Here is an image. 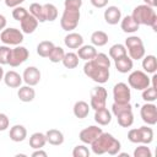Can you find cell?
<instances>
[{
  "mask_svg": "<svg viewBox=\"0 0 157 157\" xmlns=\"http://www.w3.org/2000/svg\"><path fill=\"white\" fill-rule=\"evenodd\" d=\"M131 16L139 25L150 26V27H152V29L155 32H157V15H156L153 7H151L146 4L139 5L134 9Z\"/></svg>",
  "mask_w": 157,
  "mask_h": 157,
  "instance_id": "cell-3",
  "label": "cell"
},
{
  "mask_svg": "<svg viewBox=\"0 0 157 157\" xmlns=\"http://www.w3.org/2000/svg\"><path fill=\"white\" fill-rule=\"evenodd\" d=\"M80 10H71V9H65L61 18H60V26L64 31L70 32L75 29L78 25L80 21Z\"/></svg>",
  "mask_w": 157,
  "mask_h": 157,
  "instance_id": "cell-6",
  "label": "cell"
},
{
  "mask_svg": "<svg viewBox=\"0 0 157 157\" xmlns=\"http://www.w3.org/2000/svg\"><path fill=\"white\" fill-rule=\"evenodd\" d=\"M141 119L147 125H156L157 124V107L152 102H147L140 109Z\"/></svg>",
  "mask_w": 157,
  "mask_h": 157,
  "instance_id": "cell-11",
  "label": "cell"
},
{
  "mask_svg": "<svg viewBox=\"0 0 157 157\" xmlns=\"http://www.w3.org/2000/svg\"><path fill=\"white\" fill-rule=\"evenodd\" d=\"M107 97H108V92L104 87L102 86H97L93 87L91 90V101H90V107L93 110L101 109L105 107L107 103Z\"/></svg>",
  "mask_w": 157,
  "mask_h": 157,
  "instance_id": "cell-8",
  "label": "cell"
},
{
  "mask_svg": "<svg viewBox=\"0 0 157 157\" xmlns=\"http://www.w3.org/2000/svg\"><path fill=\"white\" fill-rule=\"evenodd\" d=\"M32 157H47L48 155H47V152L45 151H43L42 148H37L32 155H31Z\"/></svg>",
  "mask_w": 157,
  "mask_h": 157,
  "instance_id": "cell-48",
  "label": "cell"
},
{
  "mask_svg": "<svg viewBox=\"0 0 157 157\" xmlns=\"http://www.w3.org/2000/svg\"><path fill=\"white\" fill-rule=\"evenodd\" d=\"M20 23H21V31H22V33L31 34V33H33V32L37 29L39 22H38V20H37L34 16H32V15L28 12V15H27Z\"/></svg>",
  "mask_w": 157,
  "mask_h": 157,
  "instance_id": "cell-16",
  "label": "cell"
},
{
  "mask_svg": "<svg viewBox=\"0 0 157 157\" xmlns=\"http://www.w3.org/2000/svg\"><path fill=\"white\" fill-rule=\"evenodd\" d=\"M97 55V49L94 48V45H81L78 49H77V56L78 59H82L85 61H88V60H92L94 56Z\"/></svg>",
  "mask_w": 157,
  "mask_h": 157,
  "instance_id": "cell-21",
  "label": "cell"
},
{
  "mask_svg": "<svg viewBox=\"0 0 157 157\" xmlns=\"http://www.w3.org/2000/svg\"><path fill=\"white\" fill-rule=\"evenodd\" d=\"M140 44H144L142 39L137 36H130L125 39V48H130V47H135V45H140Z\"/></svg>",
  "mask_w": 157,
  "mask_h": 157,
  "instance_id": "cell-43",
  "label": "cell"
},
{
  "mask_svg": "<svg viewBox=\"0 0 157 157\" xmlns=\"http://www.w3.org/2000/svg\"><path fill=\"white\" fill-rule=\"evenodd\" d=\"M120 27L125 33H135L140 28V25L132 18L131 15H128L123 20H120Z\"/></svg>",
  "mask_w": 157,
  "mask_h": 157,
  "instance_id": "cell-20",
  "label": "cell"
},
{
  "mask_svg": "<svg viewBox=\"0 0 157 157\" xmlns=\"http://www.w3.org/2000/svg\"><path fill=\"white\" fill-rule=\"evenodd\" d=\"M110 59L104 53H97V55L85 63L83 72L87 77L92 78L97 83H105L109 78Z\"/></svg>",
  "mask_w": 157,
  "mask_h": 157,
  "instance_id": "cell-1",
  "label": "cell"
},
{
  "mask_svg": "<svg viewBox=\"0 0 157 157\" xmlns=\"http://www.w3.org/2000/svg\"><path fill=\"white\" fill-rule=\"evenodd\" d=\"M9 136H10V139H11L13 142H22V141L27 137V130H26V128H25L23 125L16 124V125H13V126L10 129Z\"/></svg>",
  "mask_w": 157,
  "mask_h": 157,
  "instance_id": "cell-19",
  "label": "cell"
},
{
  "mask_svg": "<svg viewBox=\"0 0 157 157\" xmlns=\"http://www.w3.org/2000/svg\"><path fill=\"white\" fill-rule=\"evenodd\" d=\"M64 55H65V52H64V49L61 47H54L48 58H49V60L52 63H60L63 60Z\"/></svg>",
  "mask_w": 157,
  "mask_h": 157,
  "instance_id": "cell-36",
  "label": "cell"
},
{
  "mask_svg": "<svg viewBox=\"0 0 157 157\" xmlns=\"http://www.w3.org/2000/svg\"><path fill=\"white\" fill-rule=\"evenodd\" d=\"M22 80L26 82V85L28 86H36L39 83L40 81V71L38 67L36 66H28L25 69L23 75H22Z\"/></svg>",
  "mask_w": 157,
  "mask_h": 157,
  "instance_id": "cell-13",
  "label": "cell"
},
{
  "mask_svg": "<svg viewBox=\"0 0 157 157\" xmlns=\"http://www.w3.org/2000/svg\"><path fill=\"white\" fill-rule=\"evenodd\" d=\"M72 156L74 157H88L90 156V150L85 145H77L72 150Z\"/></svg>",
  "mask_w": 157,
  "mask_h": 157,
  "instance_id": "cell-41",
  "label": "cell"
},
{
  "mask_svg": "<svg viewBox=\"0 0 157 157\" xmlns=\"http://www.w3.org/2000/svg\"><path fill=\"white\" fill-rule=\"evenodd\" d=\"M29 13L32 16H34L38 22L43 23L45 22V18H44V12H43V5L38 4V2H33L29 5Z\"/></svg>",
  "mask_w": 157,
  "mask_h": 157,
  "instance_id": "cell-34",
  "label": "cell"
},
{
  "mask_svg": "<svg viewBox=\"0 0 157 157\" xmlns=\"http://www.w3.org/2000/svg\"><path fill=\"white\" fill-rule=\"evenodd\" d=\"M17 97L20 98V101L22 102H32L36 97V91L34 88H32V86H20L18 91H17Z\"/></svg>",
  "mask_w": 157,
  "mask_h": 157,
  "instance_id": "cell-24",
  "label": "cell"
},
{
  "mask_svg": "<svg viewBox=\"0 0 157 157\" xmlns=\"http://www.w3.org/2000/svg\"><path fill=\"white\" fill-rule=\"evenodd\" d=\"M142 99L146 102H155L157 99V88L148 86L147 88L142 90Z\"/></svg>",
  "mask_w": 157,
  "mask_h": 157,
  "instance_id": "cell-37",
  "label": "cell"
},
{
  "mask_svg": "<svg viewBox=\"0 0 157 157\" xmlns=\"http://www.w3.org/2000/svg\"><path fill=\"white\" fill-rule=\"evenodd\" d=\"M90 109L91 107L88 105L87 102L85 101H77L75 104H74V108H72V112H74V115L78 119H85L88 113H90Z\"/></svg>",
  "mask_w": 157,
  "mask_h": 157,
  "instance_id": "cell-25",
  "label": "cell"
},
{
  "mask_svg": "<svg viewBox=\"0 0 157 157\" xmlns=\"http://www.w3.org/2000/svg\"><path fill=\"white\" fill-rule=\"evenodd\" d=\"M144 2L146 5H148V6H151V7H155L157 5V1L156 0H144Z\"/></svg>",
  "mask_w": 157,
  "mask_h": 157,
  "instance_id": "cell-50",
  "label": "cell"
},
{
  "mask_svg": "<svg viewBox=\"0 0 157 157\" xmlns=\"http://www.w3.org/2000/svg\"><path fill=\"white\" fill-rule=\"evenodd\" d=\"M45 144H47V137H45V134L43 132H34L29 137V146L33 150L43 148Z\"/></svg>",
  "mask_w": 157,
  "mask_h": 157,
  "instance_id": "cell-27",
  "label": "cell"
},
{
  "mask_svg": "<svg viewBox=\"0 0 157 157\" xmlns=\"http://www.w3.org/2000/svg\"><path fill=\"white\" fill-rule=\"evenodd\" d=\"M91 42L94 47H103L108 43V34L103 31H94L91 34Z\"/></svg>",
  "mask_w": 157,
  "mask_h": 157,
  "instance_id": "cell-28",
  "label": "cell"
},
{
  "mask_svg": "<svg viewBox=\"0 0 157 157\" xmlns=\"http://www.w3.org/2000/svg\"><path fill=\"white\" fill-rule=\"evenodd\" d=\"M114 65H115V69L121 72V74H128L132 70V66H134V63H132V59L126 54L119 59H115L114 60Z\"/></svg>",
  "mask_w": 157,
  "mask_h": 157,
  "instance_id": "cell-18",
  "label": "cell"
},
{
  "mask_svg": "<svg viewBox=\"0 0 157 157\" xmlns=\"http://www.w3.org/2000/svg\"><path fill=\"white\" fill-rule=\"evenodd\" d=\"M128 110H132V107L130 103H115L114 102L112 105V112L115 117L124 113V112H128Z\"/></svg>",
  "mask_w": 157,
  "mask_h": 157,
  "instance_id": "cell-38",
  "label": "cell"
},
{
  "mask_svg": "<svg viewBox=\"0 0 157 157\" xmlns=\"http://www.w3.org/2000/svg\"><path fill=\"white\" fill-rule=\"evenodd\" d=\"M113 98L115 103H130L131 92L126 83L118 82L113 87Z\"/></svg>",
  "mask_w": 157,
  "mask_h": 157,
  "instance_id": "cell-10",
  "label": "cell"
},
{
  "mask_svg": "<svg viewBox=\"0 0 157 157\" xmlns=\"http://www.w3.org/2000/svg\"><path fill=\"white\" fill-rule=\"evenodd\" d=\"M27 15H28V11H27L25 7H22V6H16V7H13V10H12V17H13L16 21H18V22H21Z\"/></svg>",
  "mask_w": 157,
  "mask_h": 157,
  "instance_id": "cell-40",
  "label": "cell"
},
{
  "mask_svg": "<svg viewBox=\"0 0 157 157\" xmlns=\"http://www.w3.org/2000/svg\"><path fill=\"white\" fill-rule=\"evenodd\" d=\"M134 157H152V152H151L150 147H147L145 144H142L134 150Z\"/></svg>",
  "mask_w": 157,
  "mask_h": 157,
  "instance_id": "cell-39",
  "label": "cell"
},
{
  "mask_svg": "<svg viewBox=\"0 0 157 157\" xmlns=\"http://www.w3.org/2000/svg\"><path fill=\"white\" fill-rule=\"evenodd\" d=\"M128 83L131 88H135L136 91H142L150 86L151 80L145 71L135 70V71L130 72V75L128 77Z\"/></svg>",
  "mask_w": 157,
  "mask_h": 157,
  "instance_id": "cell-5",
  "label": "cell"
},
{
  "mask_svg": "<svg viewBox=\"0 0 157 157\" xmlns=\"http://www.w3.org/2000/svg\"><path fill=\"white\" fill-rule=\"evenodd\" d=\"M82 6V0H65L64 7L71 9V10H80Z\"/></svg>",
  "mask_w": 157,
  "mask_h": 157,
  "instance_id": "cell-44",
  "label": "cell"
},
{
  "mask_svg": "<svg viewBox=\"0 0 157 157\" xmlns=\"http://www.w3.org/2000/svg\"><path fill=\"white\" fill-rule=\"evenodd\" d=\"M10 125V119L6 114L0 113V131H5Z\"/></svg>",
  "mask_w": 157,
  "mask_h": 157,
  "instance_id": "cell-45",
  "label": "cell"
},
{
  "mask_svg": "<svg viewBox=\"0 0 157 157\" xmlns=\"http://www.w3.org/2000/svg\"><path fill=\"white\" fill-rule=\"evenodd\" d=\"M64 43L69 49H78L83 44V37L80 33L76 32H70L65 36Z\"/></svg>",
  "mask_w": 157,
  "mask_h": 157,
  "instance_id": "cell-17",
  "label": "cell"
},
{
  "mask_svg": "<svg viewBox=\"0 0 157 157\" xmlns=\"http://www.w3.org/2000/svg\"><path fill=\"white\" fill-rule=\"evenodd\" d=\"M91 148L94 155L108 153L110 156H114V155H118V152L121 148V145H120V141L117 140L112 134L102 132L91 144Z\"/></svg>",
  "mask_w": 157,
  "mask_h": 157,
  "instance_id": "cell-2",
  "label": "cell"
},
{
  "mask_svg": "<svg viewBox=\"0 0 157 157\" xmlns=\"http://www.w3.org/2000/svg\"><path fill=\"white\" fill-rule=\"evenodd\" d=\"M91 1V4L94 6V7H97V9H103V7H105L107 5H108V1L109 0H90Z\"/></svg>",
  "mask_w": 157,
  "mask_h": 157,
  "instance_id": "cell-46",
  "label": "cell"
},
{
  "mask_svg": "<svg viewBox=\"0 0 157 157\" xmlns=\"http://www.w3.org/2000/svg\"><path fill=\"white\" fill-rule=\"evenodd\" d=\"M2 80H4L5 85H6L7 87H10V88H18V87L21 86L22 81H23V80H22V76H21L18 72L13 71V70H10V71L5 72Z\"/></svg>",
  "mask_w": 157,
  "mask_h": 157,
  "instance_id": "cell-15",
  "label": "cell"
},
{
  "mask_svg": "<svg viewBox=\"0 0 157 157\" xmlns=\"http://www.w3.org/2000/svg\"><path fill=\"white\" fill-rule=\"evenodd\" d=\"M126 54H128V50H126L125 45H124V44H120V43L112 45L110 49H109V56H110L113 60L119 59V58H121V56H124V55H126Z\"/></svg>",
  "mask_w": 157,
  "mask_h": 157,
  "instance_id": "cell-33",
  "label": "cell"
},
{
  "mask_svg": "<svg viewBox=\"0 0 157 157\" xmlns=\"http://www.w3.org/2000/svg\"><path fill=\"white\" fill-rule=\"evenodd\" d=\"M102 129L99 126H96V125H91L88 128H85L83 130L80 131L78 134V139L86 144V145H91L101 134H102Z\"/></svg>",
  "mask_w": 157,
  "mask_h": 157,
  "instance_id": "cell-12",
  "label": "cell"
},
{
  "mask_svg": "<svg viewBox=\"0 0 157 157\" xmlns=\"http://www.w3.org/2000/svg\"><path fill=\"white\" fill-rule=\"evenodd\" d=\"M29 56V52L26 47L22 45H16L13 49H11L10 52V56H9V63L7 65H10L11 67H16L20 66L21 64H23Z\"/></svg>",
  "mask_w": 157,
  "mask_h": 157,
  "instance_id": "cell-9",
  "label": "cell"
},
{
  "mask_svg": "<svg viewBox=\"0 0 157 157\" xmlns=\"http://www.w3.org/2000/svg\"><path fill=\"white\" fill-rule=\"evenodd\" d=\"M6 23H7V21H6V17H5L4 15H1V13H0V31L5 29V27H6Z\"/></svg>",
  "mask_w": 157,
  "mask_h": 157,
  "instance_id": "cell-49",
  "label": "cell"
},
{
  "mask_svg": "<svg viewBox=\"0 0 157 157\" xmlns=\"http://www.w3.org/2000/svg\"><path fill=\"white\" fill-rule=\"evenodd\" d=\"M47 142H49L53 146H59L64 142V134L58 129H49L45 132Z\"/></svg>",
  "mask_w": 157,
  "mask_h": 157,
  "instance_id": "cell-23",
  "label": "cell"
},
{
  "mask_svg": "<svg viewBox=\"0 0 157 157\" xmlns=\"http://www.w3.org/2000/svg\"><path fill=\"white\" fill-rule=\"evenodd\" d=\"M142 69L146 74H155L157 70V60L156 56L150 54L142 58Z\"/></svg>",
  "mask_w": 157,
  "mask_h": 157,
  "instance_id": "cell-26",
  "label": "cell"
},
{
  "mask_svg": "<svg viewBox=\"0 0 157 157\" xmlns=\"http://www.w3.org/2000/svg\"><path fill=\"white\" fill-rule=\"evenodd\" d=\"M0 40L5 45H20L23 42V33L17 28H5L0 33Z\"/></svg>",
  "mask_w": 157,
  "mask_h": 157,
  "instance_id": "cell-7",
  "label": "cell"
},
{
  "mask_svg": "<svg viewBox=\"0 0 157 157\" xmlns=\"http://www.w3.org/2000/svg\"><path fill=\"white\" fill-rule=\"evenodd\" d=\"M117 120H118V124L123 128H130L134 123V114H132V110H128V112H124L119 115L115 117Z\"/></svg>",
  "mask_w": 157,
  "mask_h": 157,
  "instance_id": "cell-30",
  "label": "cell"
},
{
  "mask_svg": "<svg viewBox=\"0 0 157 157\" xmlns=\"http://www.w3.org/2000/svg\"><path fill=\"white\" fill-rule=\"evenodd\" d=\"M94 121L102 126L108 125L112 121V113L105 107L97 109V110H94Z\"/></svg>",
  "mask_w": 157,
  "mask_h": 157,
  "instance_id": "cell-22",
  "label": "cell"
},
{
  "mask_svg": "<svg viewBox=\"0 0 157 157\" xmlns=\"http://www.w3.org/2000/svg\"><path fill=\"white\" fill-rule=\"evenodd\" d=\"M103 16L108 25H117L121 20V11L118 6H108L104 10Z\"/></svg>",
  "mask_w": 157,
  "mask_h": 157,
  "instance_id": "cell-14",
  "label": "cell"
},
{
  "mask_svg": "<svg viewBox=\"0 0 157 157\" xmlns=\"http://www.w3.org/2000/svg\"><path fill=\"white\" fill-rule=\"evenodd\" d=\"M4 74H5V72H4V69H2L1 65H0V81L4 78Z\"/></svg>",
  "mask_w": 157,
  "mask_h": 157,
  "instance_id": "cell-51",
  "label": "cell"
},
{
  "mask_svg": "<svg viewBox=\"0 0 157 157\" xmlns=\"http://www.w3.org/2000/svg\"><path fill=\"white\" fill-rule=\"evenodd\" d=\"M10 47L7 45H0V65H6L9 63V56H10Z\"/></svg>",
  "mask_w": 157,
  "mask_h": 157,
  "instance_id": "cell-42",
  "label": "cell"
},
{
  "mask_svg": "<svg viewBox=\"0 0 157 157\" xmlns=\"http://www.w3.org/2000/svg\"><path fill=\"white\" fill-rule=\"evenodd\" d=\"M128 53H129V56L132 59V60H140L145 56V47L144 44H140V45H135V47H130L126 49Z\"/></svg>",
  "mask_w": 157,
  "mask_h": 157,
  "instance_id": "cell-35",
  "label": "cell"
},
{
  "mask_svg": "<svg viewBox=\"0 0 157 157\" xmlns=\"http://www.w3.org/2000/svg\"><path fill=\"white\" fill-rule=\"evenodd\" d=\"M78 56H77V54L76 53H65V55H64V58H63V60H61V63H63V65L66 67V69H75V67H77V65H78Z\"/></svg>",
  "mask_w": 157,
  "mask_h": 157,
  "instance_id": "cell-31",
  "label": "cell"
},
{
  "mask_svg": "<svg viewBox=\"0 0 157 157\" xmlns=\"http://www.w3.org/2000/svg\"><path fill=\"white\" fill-rule=\"evenodd\" d=\"M43 12H44L45 21L53 22L58 18V9L53 4H44L43 5Z\"/></svg>",
  "mask_w": 157,
  "mask_h": 157,
  "instance_id": "cell-32",
  "label": "cell"
},
{
  "mask_svg": "<svg viewBox=\"0 0 157 157\" xmlns=\"http://www.w3.org/2000/svg\"><path fill=\"white\" fill-rule=\"evenodd\" d=\"M4 1L7 7H16L20 6L22 2H25V0H4Z\"/></svg>",
  "mask_w": 157,
  "mask_h": 157,
  "instance_id": "cell-47",
  "label": "cell"
},
{
  "mask_svg": "<svg viewBox=\"0 0 157 157\" xmlns=\"http://www.w3.org/2000/svg\"><path fill=\"white\" fill-rule=\"evenodd\" d=\"M54 47L55 45H54L53 42H50V40H42L37 45V54L39 56H42V58H48Z\"/></svg>",
  "mask_w": 157,
  "mask_h": 157,
  "instance_id": "cell-29",
  "label": "cell"
},
{
  "mask_svg": "<svg viewBox=\"0 0 157 157\" xmlns=\"http://www.w3.org/2000/svg\"><path fill=\"white\" fill-rule=\"evenodd\" d=\"M128 139L132 144L148 145L153 140V130L148 126H141L139 129H130L128 132Z\"/></svg>",
  "mask_w": 157,
  "mask_h": 157,
  "instance_id": "cell-4",
  "label": "cell"
}]
</instances>
